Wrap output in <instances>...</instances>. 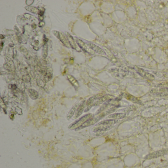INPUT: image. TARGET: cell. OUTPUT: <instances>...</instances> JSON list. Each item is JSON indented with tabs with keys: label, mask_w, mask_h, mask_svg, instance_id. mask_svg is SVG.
Returning <instances> with one entry per match:
<instances>
[{
	"label": "cell",
	"mask_w": 168,
	"mask_h": 168,
	"mask_svg": "<svg viewBox=\"0 0 168 168\" xmlns=\"http://www.w3.org/2000/svg\"><path fill=\"white\" fill-rule=\"evenodd\" d=\"M93 114H89L86 115H85L84 117L81 118L78 120L76 121V122H74L69 126V128L71 130H76L79 127L82 126L85 122H86L88 119H90L92 117Z\"/></svg>",
	"instance_id": "obj_1"
},
{
	"label": "cell",
	"mask_w": 168,
	"mask_h": 168,
	"mask_svg": "<svg viewBox=\"0 0 168 168\" xmlns=\"http://www.w3.org/2000/svg\"><path fill=\"white\" fill-rule=\"evenodd\" d=\"M105 114L104 113H102V114H100L99 115L96 116L95 117H92L91 118L88 119L86 122H85L84 124L82 125V126L79 127L78 128L76 129V131H78V130H81L82 129L85 128L86 127H89V126H91L95 124V123H97V122L99 121L100 119H101L102 118L105 117Z\"/></svg>",
	"instance_id": "obj_2"
},
{
	"label": "cell",
	"mask_w": 168,
	"mask_h": 168,
	"mask_svg": "<svg viewBox=\"0 0 168 168\" xmlns=\"http://www.w3.org/2000/svg\"><path fill=\"white\" fill-rule=\"evenodd\" d=\"M168 153V149H164V150H159L155 152H152L144 157V159L150 160V159H155L161 156L165 155Z\"/></svg>",
	"instance_id": "obj_3"
},
{
	"label": "cell",
	"mask_w": 168,
	"mask_h": 168,
	"mask_svg": "<svg viewBox=\"0 0 168 168\" xmlns=\"http://www.w3.org/2000/svg\"><path fill=\"white\" fill-rule=\"evenodd\" d=\"M53 33L55 36L56 37L58 38L59 40L62 42L64 44V45L66 46L67 48H70V45L69 44L67 38H65V36H64L62 33H61V32H58L57 31H53Z\"/></svg>",
	"instance_id": "obj_4"
},
{
	"label": "cell",
	"mask_w": 168,
	"mask_h": 168,
	"mask_svg": "<svg viewBox=\"0 0 168 168\" xmlns=\"http://www.w3.org/2000/svg\"><path fill=\"white\" fill-rule=\"evenodd\" d=\"M85 101L82 102L80 103V105L78 106V108L77 109V111L75 113V115H74V119H76L78 117H80L81 114H82L84 109L85 108Z\"/></svg>",
	"instance_id": "obj_5"
},
{
	"label": "cell",
	"mask_w": 168,
	"mask_h": 168,
	"mask_svg": "<svg viewBox=\"0 0 168 168\" xmlns=\"http://www.w3.org/2000/svg\"><path fill=\"white\" fill-rule=\"evenodd\" d=\"M118 121L115 119H107L105 120L102 121L97 124L99 125H103V126H113L115 124L117 123Z\"/></svg>",
	"instance_id": "obj_6"
},
{
	"label": "cell",
	"mask_w": 168,
	"mask_h": 168,
	"mask_svg": "<svg viewBox=\"0 0 168 168\" xmlns=\"http://www.w3.org/2000/svg\"><path fill=\"white\" fill-rule=\"evenodd\" d=\"M80 104V103L77 104L76 105L73 106V107H71V109L69 110L66 116V118L67 120H70L71 119V118L73 117V116L74 115V114L76 113L77 109L78 108V106H79Z\"/></svg>",
	"instance_id": "obj_7"
},
{
	"label": "cell",
	"mask_w": 168,
	"mask_h": 168,
	"mask_svg": "<svg viewBox=\"0 0 168 168\" xmlns=\"http://www.w3.org/2000/svg\"><path fill=\"white\" fill-rule=\"evenodd\" d=\"M88 44L89 48L96 52L99 53L100 54H105V52L99 46H97V45L92 44V43H90V42H89Z\"/></svg>",
	"instance_id": "obj_8"
},
{
	"label": "cell",
	"mask_w": 168,
	"mask_h": 168,
	"mask_svg": "<svg viewBox=\"0 0 168 168\" xmlns=\"http://www.w3.org/2000/svg\"><path fill=\"white\" fill-rule=\"evenodd\" d=\"M112 98H113V97L110 95H106L102 96V97L99 98L97 101L94 103L93 106H98V105H100V104L103 103L105 102V101H107L108 100L111 99Z\"/></svg>",
	"instance_id": "obj_9"
},
{
	"label": "cell",
	"mask_w": 168,
	"mask_h": 168,
	"mask_svg": "<svg viewBox=\"0 0 168 168\" xmlns=\"http://www.w3.org/2000/svg\"><path fill=\"white\" fill-rule=\"evenodd\" d=\"M66 36L67 38L68 41V42H69L70 45L71 46V48H73V49L77 50V46L76 45V44L75 43V41H74V39L73 38V37L70 34L68 33H67Z\"/></svg>",
	"instance_id": "obj_10"
},
{
	"label": "cell",
	"mask_w": 168,
	"mask_h": 168,
	"mask_svg": "<svg viewBox=\"0 0 168 168\" xmlns=\"http://www.w3.org/2000/svg\"><path fill=\"white\" fill-rule=\"evenodd\" d=\"M76 42H77V44H78V45L80 46V48L82 50H84V51H86L87 53H91V52H90L91 51V49H88V48L85 45L84 42H83L82 41H81V40L78 39V38H77Z\"/></svg>",
	"instance_id": "obj_11"
},
{
	"label": "cell",
	"mask_w": 168,
	"mask_h": 168,
	"mask_svg": "<svg viewBox=\"0 0 168 168\" xmlns=\"http://www.w3.org/2000/svg\"><path fill=\"white\" fill-rule=\"evenodd\" d=\"M126 117V114L123 113H120V114H111L108 116L107 117L111 119L118 120V119H122Z\"/></svg>",
	"instance_id": "obj_12"
},
{
	"label": "cell",
	"mask_w": 168,
	"mask_h": 168,
	"mask_svg": "<svg viewBox=\"0 0 168 168\" xmlns=\"http://www.w3.org/2000/svg\"><path fill=\"white\" fill-rule=\"evenodd\" d=\"M68 79L70 81V82L72 84L73 86H74L75 87H79V84L77 82V81L76 80V78H74V77L68 74L67 76Z\"/></svg>",
	"instance_id": "obj_13"
},
{
	"label": "cell",
	"mask_w": 168,
	"mask_h": 168,
	"mask_svg": "<svg viewBox=\"0 0 168 168\" xmlns=\"http://www.w3.org/2000/svg\"><path fill=\"white\" fill-rule=\"evenodd\" d=\"M28 93L29 95L30 98L33 100H36L38 98V94L36 90L32 89H30L28 90Z\"/></svg>",
	"instance_id": "obj_14"
},
{
	"label": "cell",
	"mask_w": 168,
	"mask_h": 168,
	"mask_svg": "<svg viewBox=\"0 0 168 168\" xmlns=\"http://www.w3.org/2000/svg\"><path fill=\"white\" fill-rule=\"evenodd\" d=\"M124 96L125 98H127V99L130 100L132 102H135V103H139L140 102V101H139L137 98H135L134 96L130 95L129 94H125Z\"/></svg>",
	"instance_id": "obj_15"
},
{
	"label": "cell",
	"mask_w": 168,
	"mask_h": 168,
	"mask_svg": "<svg viewBox=\"0 0 168 168\" xmlns=\"http://www.w3.org/2000/svg\"><path fill=\"white\" fill-rule=\"evenodd\" d=\"M25 8L26 10H27V11H29V12H32V13H38V12H39V11H38V9L35 8V7H31V6H27V7H26Z\"/></svg>",
	"instance_id": "obj_16"
},
{
	"label": "cell",
	"mask_w": 168,
	"mask_h": 168,
	"mask_svg": "<svg viewBox=\"0 0 168 168\" xmlns=\"http://www.w3.org/2000/svg\"><path fill=\"white\" fill-rule=\"evenodd\" d=\"M48 53V48L47 45H44L42 48V56L44 58H46Z\"/></svg>",
	"instance_id": "obj_17"
},
{
	"label": "cell",
	"mask_w": 168,
	"mask_h": 168,
	"mask_svg": "<svg viewBox=\"0 0 168 168\" xmlns=\"http://www.w3.org/2000/svg\"><path fill=\"white\" fill-rule=\"evenodd\" d=\"M44 22H40L38 24V26H39V27H42L44 25Z\"/></svg>",
	"instance_id": "obj_18"
},
{
	"label": "cell",
	"mask_w": 168,
	"mask_h": 168,
	"mask_svg": "<svg viewBox=\"0 0 168 168\" xmlns=\"http://www.w3.org/2000/svg\"><path fill=\"white\" fill-rule=\"evenodd\" d=\"M0 37H1V39H3V38H5V36L2 34L0 35Z\"/></svg>",
	"instance_id": "obj_19"
}]
</instances>
